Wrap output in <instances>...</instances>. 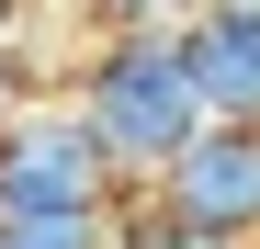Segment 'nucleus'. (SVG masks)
<instances>
[{"mask_svg":"<svg viewBox=\"0 0 260 249\" xmlns=\"http://www.w3.org/2000/svg\"><path fill=\"white\" fill-rule=\"evenodd\" d=\"M79 124L102 136L113 170L170 181V159H181L192 136H215V113H204V91H192V57H181V23L113 34V46L91 57V79H79Z\"/></svg>","mask_w":260,"mask_h":249,"instance_id":"f257e3e1","label":"nucleus"},{"mask_svg":"<svg viewBox=\"0 0 260 249\" xmlns=\"http://www.w3.org/2000/svg\"><path fill=\"white\" fill-rule=\"evenodd\" d=\"M46 215H113V159L79 124V102L0 124V227H46Z\"/></svg>","mask_w":260,"mask_h":249,"instance_id":"f03ea898","label":"nucleus"},{"mask_svg":"<svg viewBox=\"0 0 260 249\" xmlns=\"http://www.w3.org/2000/svg\"><path fill=\"white\" fill-rule=\"evenodd\" d=\"M158 215L192 227V238H226V249H260V124H215L170 159L158 181Z\"/></svg>","mask_w":260,"mask_h":249,"instance_id":"7ed1b4c3","label":"nucleus"},{"mask_svg":"<svg viewBox=\"0 0 260 249\" xmlns=\"http://www.w3.org/2000/svg\"><path fill=\"white\" fill-rule=\"evenodd\" d=\"M181 57H192V91L215 124H260V0H192Z\"/></svg>","mask_w":260,"mask_h":249,"instance_id":"20e7f679","label":"nucleus"},{"mask_svg":"<svg viewBox=\"0 0 260 249\" xmlns=\"http://www.w3.org/2000/svg\"><path fill=\"white\" fill-rule=\"evenodd\" d=\"M113 12H181V0H113Z\"/></svg>","mask_w":260,"mask_h":249,"instance_id":"39448f33","label":"nucleus"},{"mask_svg":"<svg viewBox=\"0 0 260 249\" xmlns=\"http://www.w3.org/2000/svg\"><path fill=\"white\" fill-rule=\"evenodd\" d=\"M0 124H12V91H0Z\"/></svg>","mask_w":260,"mask_h":249,"instance_id":"423d86ee","label":"nucleus"}]
</instances>
